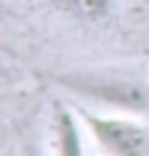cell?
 Segmentation results:
<instances>
[{
	"instance_id": "cell-1",
	"label": "cell",
	"mask_w": 149,
	"mask_h": 156,
	"mask_svg": "<svg viewBox=\"0 0 149 156\" xmlns=\"http://www.w3.org/2000/svg\"><path fill=\"white\" fill-rule=\"evenodd\" d=\"M57 84L77 97L117 112L137 116L149 112V74H137L119 67H92L60 74Z\"/></svg>"
},
{
	"instance_id": "cell-2",
	"label": "cell",
	"mask_w": 149,
	"mask_h": 156,
	"mask_svg": "<svg viewBox=\"0 0 149 156\" xmlns=\"http://www.w3.org/2000/svg\"><path fill=\"white\" fill-rule=\"evenodd\" d=\"M137 116V114H132ZM132 116L119 114H97L80 109V119L87 134L92 136L102 151L117 154V156H137L149 154V126Z\"/></svg>"
},
{
	"instance_id": "cell-3",
	"label": "cell",
	"mask_w": 149,
	"mask_h": 156,
	"mask_svg": "<svg viewBox=\"0 0 149 156\" xmlns=\"http://www.w3.org/2000/svg\"><path fill=\"white\" fill-rule=\"evenodd\" d=\"M80 114V112H77ZM77 114L67 109L65 104H55L52 109V122H50V139L52 151L57 154H82V129L77 124Z\"/></svg>"
},
{
	"instance_id": "cell-4",
	"label": "cell",
	"mask_w": 149,
	"mask_h": 156,
	"mask_svg": "<svg viewBox=\"0 0 149 156\" xmlns=\"http://www.w3.org/2000/svg\"><path fill=\"white\" fill-rule=\"evenodd\" d=\"M67 3L80 15H85L87 20H100V17H104L112 10L114 0H67Z\"/></svg>"
}]
</instances>
